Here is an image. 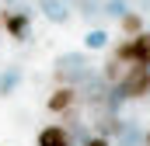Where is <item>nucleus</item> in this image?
Masks as SVG:
<instances>
[{"label": "nucleus", "mask_w": 150, "mask_h": 146, "mask_svg": "<svg viewBox=\"0 0 150 146\" xmlns=\"http://www.w3.org/2000/svg\"><path fill=\"white\" fill-rule=\"evenodd\" d=\"M112 87L119 91L122 101H140V98H147L150 94V66H143V63H126L122 77L115 80Z\"/></svg>", "instance_id": "nucleus-1"}, {"label": "nucleus", "mask_w": 150, "mask_h": 146, "mask_svg": "<svg viewBox=\"0 0 150 146\" xmlns=\"http://www.w3.org/2000/svg\"><path fill=\"white\" fill-rule=\"evenodd\" d=\"M112 59H119V63H143V66H150V32H140V35H133V38L115 42Z\"/></svg>", "instance_id": "nucleus-2"}, {"label": "nucleus", "mask_w": 150, "mask_h": 146, "mask_svg": "<svg viewBox=\"0 0 150 146\" xmlns=\"http://www.w3.org/2000/svg\"><path fill=\"white\" fill-rule=\"evenodd\" d=\"M0 28H4L11 38L25 42L28 32H32V18H28L25 11H4V14H0Z\"/></svg>", "instance_id": "nucleus-3"}, {"label": "nucleus", "mask_w": 150, "mask_h": 146, "mask_svg": "<svg viewBox=\"0 0 150 146\" xmlns=\"http://www.w3.org/2000/svg\"><path fill=\"white\" fill-rule=\"evenodd\" d=\"M77 98H80V94H77V87H56V91L49 94L45 108L52 111V115H63L67 108H74V105H77Z\"/></svg>", "instance_id": "nucleus-4"}, {"label": "nucleus", "mask_w": 150, "mask_h": 146, "mask_svg": "<svg viewBox=\"0 0 150 146\" xmlns=\"http://www.w3.org/2000/svg\"><path fill=\"white\" fill-rule=\"evenodd\" d=\"M38 146H74L70 143V129L67 125H45V129H38Z\"/></svg>", "instance_id": "nucleus-5"}, {"label": "nucleus", "mask_w": 150, "mask_h": 146, "mask_svg": "<svg viewBox=\"0 0 150 146\" xmlns=\"http://www.w3.org/2000/svg\"><path fill=\"white\" fill-rule=\"evenodd\" d=\"M38 7H42V14H45L49 21H56V25L70 21V7H67L63 0H38Z\"/></svg>", "instance_id": "nucleus-6"}, {"label": "nucleus", "mask_w": 150, "mask_h": 146, "mask_svg": "<svg viewBox=\"0 0 150 146\" xmlns=\"http://www.w3.org/2000/svg\"><path fill=\"white\" fill-rule=\"evenodd\" d=\"M119 28L126 32V38L140 35V32H143V14H136V11H126V14L119 18Z\"/></svg>", "instance_id": "nucleus-7"}, {"label": "nucleus", "mask_w": 150, "mask_h": 146, "mask_svg": "<svg viewBox=\"0 0 150 146\" xmlns=\"http://www.w3.org/2000/svg\"><path fill=\"white\" fill-rule=\"evenodd\" d=\"M119 143L122 146H143V132H136L133 125L122 122V132H119Z\"/></svg>", "instance_id": "nucleus-8"}, {"label": "nucleus", "mask_w": 150, "mask_h": 146, "mask_svg": "<svg viewBox=\"0 0 150 146\" xmlns=\"http://www.w3.org/2000/svg\"><path fill=\"white\" fill-rule=\"evenodd\" d=\"M105 45H108V32H101V28L84 35V49H105Z\"/></svg>", "instance_id": "nucleus-9"}, {"label": "nucleus", "mask_w": 150, "mask_h": 146, "mask_svg": "<svg viewBox=\"0 0 150 146\" xmlns=\"http://www.w3.org/2000/svg\"><path fill=\"white\" fill-rule=\"evenodd\" d=\"M18 80H21V73H18V70H7L4 80H0V94H11V91L18 87Z\"/></svg>", "instance_id": "nucleus-10"}, {"label": "nucleus", "mask_w": 150, "mask_h": 146, "mask_svg": "<svg viewBox=\"0 0 150 146\" xmlns=\"http://www.w3.org/2000/svg\"><path fill=\"white\" fill-rule=\"evenodd\" d=\"M105 11L115 14V18H122V14H126V4H122V0H108V4H105Z\"/></svg>", "instance_id": "nucleus-11"}, {"label": "nucleus", "mask_w": 150, "mask_h": 146, "mask_svg": "<svg viewBox=\"0 0 150 146\" xmlns=\"http://www.w3.org/2000/svg\"><path fill=\"white\" fill-rule=\"evenodd\" d=\"M80 146H112V143H108L105 136H91V139H84Z\"/></svg>", "instance_id": "nucleus-12"}, {"label": "nucleus", "mask_w": 150, "mask_h": 146, "mask_svg": "<svg viewBox=\"0 0 150 146\" xmlns=\"http://www.w3.org/2000/svg\"><path fill=\"white\" fill-rule=\"evenodd\" d=\"M143 146H150V129H147V132H143Z\"/></svg>", "instance_id": "nucleus-13"}]
</instances>
